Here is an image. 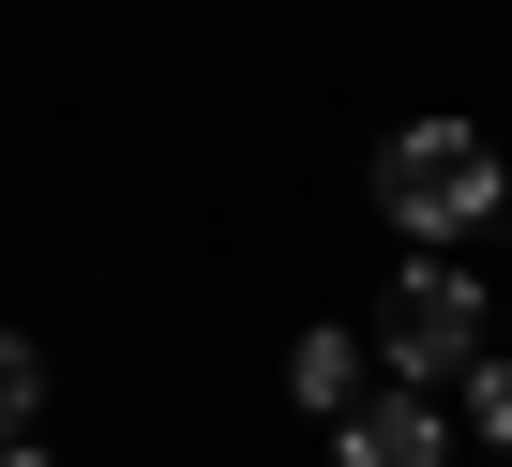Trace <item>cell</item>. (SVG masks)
<instances>
[{
  "instance_id": "obj_2",
  "label": "cell",
  "mask_w": 512,
  "mask_h": 467,
  "mask_svg": "<svg viewBox=\"0 0 512 467\" xmlns=\"http://www.w3.org/2000/svg\"><path fill=\"white\" fill-rule=\"evenodd\" d=\"M377 362H392L407 392H437V377H467V362H482V287L422 257V272L392 287V317H377Z\"/></svg>"
},
{
  "instance_id": "obj_4",
  "label": "cell",
  "mask_w": 512,
  "mask_h": 467,
  "mask_svg": "<svg viewBox=\"0 0 512 467\" xmlns=\"http://www.w3.org/2000/svg\"><path fill=\"white\" fill-rule=\"evenodd\" d=\"M362 377H377V347H362V332H302V347H287V392H302L317 422H347V407H377Z\"/></svg>"
},
{
  "instance_id": "obj_7",
  "label": "cell",
  "mask_w": 512,
  "mask_h": 467,
  "mask_svg": "<svg viewBox=\"0 0 512 467\" xmlns=\"http://www.w3.org/2000/svg\"><path fill=\"white\" fill-rule=\"evenodd\" d=\"M0 467H46V452H31V437H16V452H0Z\"/></svg>"
},
{
  "instance_id": "obj_8",
  "label": "cell",
  "mask_w": 512,
  "mask_h": 467,
  "mask_svg": "<svg viewBox=\"0 0 512 467\" xmlns=\"http://www.w3.org/2000/svg\"><path fill=\"white\" fill-rule=\"evenodd\" d=\"M497 467H512V452H497Z\"/></svg>"
},
{
  "instance_id": "obj_6",
  "label": "cell",
  "mask_w": 512,
  "mask_h": 467,
  "mask_svg": "<svg viewBox=\"0 0 512 467\" xmlns=\"http://www.w3.org/2000/svg\"><path fill=\"white\" fill-rule=\"evenodd\" d=\"M467 422H482V437L512 452V362H467Z\"/></svg>"
},
{
  "instance_id": "obj_5",
  "label": "cell",
  "mask_w": 512,
  "mask_h": 467,
  "mask_svg": "<svg viewBox=\"0 0 512 467\" xmlns=\"http://www.w3.org/2000/svg\"><path fill=\"white\" fill-rule=\"evenodd\" d=\"M46 422V362H31V332H0V452H16Z\"/></svg>"
},
{
  "instance_id": "obj_1",
  "label": "cell",
  "mask_w": 512,
  "mask_h": 467,
  "mask_svg": "<svg viewBox=\"0 0 512 467\" xmlns=\"http://www.w3.org/2000/svg\"><path fill=\"white\" fill-rule=\"evenodd\" d=\"M377 211L407 226V242H467V226L497 211V151H482V121H407V136L377 151Z\"/></svg>"
},
{
  "instance_id": "obj_3",
  "label": "cell",
  "mask_w": 512,
  "mask_h": 467,
  "mask_svg": "<svg viewBox=\"0 0 512 467\" xmlns=\"http://www.w3.org/2000/svg\"><path fill=\"white\" fill-rule=\"evenodd\" d=\"M332 467H437V392H377L332 422Z\"/></svg>"
}]
</instances>
